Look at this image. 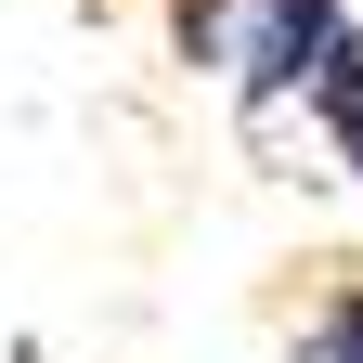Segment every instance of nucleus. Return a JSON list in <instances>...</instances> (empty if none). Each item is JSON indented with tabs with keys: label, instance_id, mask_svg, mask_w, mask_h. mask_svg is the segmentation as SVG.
<instances>
[{
	"label": "nucleus",
	"instance_id": "obj_1",
	"mask_svg": "<svg viewBox=\"0 0 363 363\" xmlns=\"http://www.w3.org/2000/svg\"><path fill=\"white\" fill-rule=\"evenodd\" d=\"M234 65H247V104L259 117H311L363 182V26L337 0H247L234 13Z\"/></svg>",
	"mask_w": 363,
	"mask_h": 363
},
{
	"label": "nucleus",
	"instance_id": "obj_2",
	"mask_svg": "<svg viewBox=\"0 0 363 363\" xmlns=\"http://www.w3.org/2000/svg\"><path fill=\"white\" fill-rule=\"evenodd\" d=\"M298 363H363V272H337V286L298 311Z\"/></svg>",
	"mask_w": 363,
	"mask_h": 363
}]
</instances>
